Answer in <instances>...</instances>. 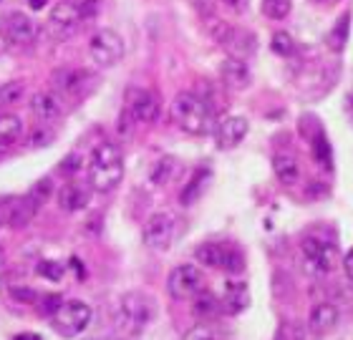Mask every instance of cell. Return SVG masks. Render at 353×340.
Returning <instances> with one entry per match:
<instances>
[{"instance_id":"cell-1","label":"cell","mask_w":353,"mask_h":340,"mask_svg":"<svg viewBox=\"0 0 353 340\" xmlns=\"http://www.w3.org/2000/svg\"><path fill=\"white\" fill-rule=\"evenodd\" d=\"M124 177V154L117 144L103 141L94 149L91 162H88V184L94 187L96 192H111L114 187H119Z\"/></svg>"},{"instance_id":"cell-2","label":"cell","mask_w":353,"mask_h":340,"mask_svg":"<svg viewBox=\"0 0 353 340\" xmlns=\"http://www.w3.org/2000/svg\"><path fill=\"white\" fill-rule=\"evenodd\" d=\"M172 118L176 121V126L182 131L192 134V136H202L212 129V111L202 96L197 94H176L172 101Z\"/></svg>"},{"instance_id":"cell-3","label":"cell","mask_w":353,"mask_h":340,"mask_svg":"<svg viewBox=\"0 0 353 340\" xmlns=\"http://www.w3.org/2000/svg\"><path fill=\"white\" fill-rule=\"evenodd\" d=\"M152 318H154V305L149 297L137 295V293L121 297L117 310V323L126 335H139L152 323Z\"/></svg>"},{"instance_id":"cell-4","label":"cell","mask_w":353,"mask_h":340,"mask_svg":"<svg viewBox=\"0 0 353 340\" xmlns=\"http://www.w3.org/2000/svg\"><path fill=\"white\" fill-rule=\"evenodd\" d=\"M91 315H94L91 308L86 303H81V300H63L59 305V310L51 315V326L63 338H76L88 328Z\"/></svg>"},{"instance_id":"cell-5","label":"cell","mask_w":353,"mask_h":340,"mask_svg":"<svg viewBox=\"0 0 353 340\" xmlns=\"http://www.w3.org/2000/svg\"><path fill=\"white\" fill-rule=\"evenodd\" d=\"M124 38L119 36L117 30L101 28L96 30L91 41H88V59L96 68H111L117 66L119 61L124 59Z\"/></svg>"},{"instance_id":"cell-6","label":"cell","mask_w":353,"mask_h":340,"mask_svg":"<svg viewBox=\"0 0 353 340\" xmlns=\"http://www.w3.org/2000/svg\"><path fill=\"white\" fill-rule=\"evenodd\" d=\"M303 250V267L310 277H323L325 273H331L339 252L331 242H325L321 237H305L301 244Z\"/></svg>"},{"instance_id":"cell-7","label":"cell","mask_w":353,"mask_h":340,"mask_svg":"<svg viewBox=\"0 0 353 340\" xmlns=\"http://www.w3.org/2000/svg\"><path fill=\"white\" fill-rule=\"evenodd\" d=\"M174 227H176V220L172 212H154L147 220L144 229H141V240H144V244H147L149 250L162 252L172 244Z\"/></svg>"},{"instance_id":"cell-8","label":"cell","mask_w":353,"mask_h":340,"mask_svg":"<svg viewBox=\"0 0 353 340\" xmlns=\"http://www.w3.org/2000/svg\"><path fill=\"white\" fill-rule=\"evenodd\" d=\"M124 114L137 124H152L159 116V98L147 89H129L126 91Z\"/></svg>"},{"instance_id":"cell-9","label":"cell","mask_w":353,"mask_h":340,"mask_svg":"<svg viewBox=\"0 0 353 340\" xmlns=\"http://www.w3.org/2000/svg\"><path fill=\"white\" fill-rule=\"evenodd\" d=\"M202 273L197 265H176L167 277V290L174 300H190L197 293H202Z\"/></svg>"},{"instance_id":"cell-10","label":"cell","mask_w":353,"mask_h":340,"mask_svg":"<svg viewBox=\"0 0 353 340\" xmlns=\"http://www.w3.org/2000/svg\"><path fill=\"white\" fill-rule=\"evenodd\" d=\"M3 36L13 48H28L38 41V25L26 13H10L3 21Z\"/></svg>"},{"instance_id":"cell-11","label":"cell","mask_w":353,"mask_h":340,"mask_svg":"<svg viewBox=\"0 0 353 340\" xmlns=\"http://www.w3.org/2000/svg\"><path fill=\"white\" fill-rule=\"evenodd\" d=\"M79 25H81V13H79V6L71 0L56 3V8L48 15V23H46V28L53 38H68Z\"/></svg>"},{"instance_id":"cell-12","label":"cell","mask_w":353,"mask_h":340,"mask_svg":"<svg viewBox=\"0 0 353 340\" xmlns=\"http://www.w3.org/2000/svg\"><path fill=\"white\" fill-rule=\"evenodd\" d=\"M91 74L81 68H59L53 74V94L59 98H81L86 94Z\"/></svg>"},{"instance_id":"cell-13","label":"cell","mask_w":353,"mask_h":340,"mask_svg":"<svg viewBox=\"0 0 353 340\" xmlns=\"http://www.w3.org/2000/svg\"><path fill=\"white\" fill-rule=\"evenodd\" d=\"M248 129H250V124L245 116H225L217 126V131H214V144L230 151L237 144H243V139L248 136Z\"/></svg>"},{"instance_id":"cell-14","label":"cell","mask_w":353,"mask_h":340,"mask_svg":"<svg viewBox=\"0 0 353 340\" xmlns=\"http://www.w3.org/2000/svg\"><path fill=\"white\" fill-rule=\"evenodd\" d=\"M339 323V308L333 303H318L310 308V315H308V330L313 335H325L331 333L333 328Z\"/></svg>"},{"instance_id":"cell-15","label":"cell","mask_w":353,"mask_h":340,"mask_svg":"<svg viewBox=\"0 0 353 340\" xmlns=\"http://www.w3.org/2000/svg\"><path fill=\"white\" fill-rule=\"evenodd\" d=\"M220 78L222 83H228L232 91H243L250 86L252 81V74H250V68H248V63L240 59H225L222 61V66H220Z\"/></svg>"},{"instance_id":"cell-16","label":"cell","mask_w":353,"mask_h":340,"mask_svg":"<svg viewBox=\"0 0 353 340\" xmlns=\"http://www.w3.org/2000/svg\"><path fill=\"white\" fill-rule=\"evenodd\" d=\"M220 305L228 315H237V312H243L245 308L250 305V288H248L243 280H230L228 285H225V293H222Z\"/></svg>"},{"instance_id":"cell-17","label":"cell","mask_w":353,"mask_h":340,"mask_svg":"<svg viewBox=\"0 0 353 340\" xmlns=\"http://www.w3.org/2000/svg\"><path fill=\"white\" fill-rule=\"evenodd\" d=\"M61 98L53 94V91H41L30 98V114L41 121V124H51L61 116Z\"/></svg>"},{"instance_id":"cell-18","label":"cell","mask_w":353,"mask_h":340,"mask_svg":"<svg viewBox=\"0 0 353 340\" xmlns=\"http://www.w3.org/2000/svg\"><path fill=\"white\" fill-rule=\"evenodd\" d=\"M230 250H232V247H228V244H222V242H202L197 250H194V257H197L199 265L220 267V270H225Z\"/></svg>"},{"instance_id":"cell-19","label":"cell","mask_w":353,"mask_h":340,"mask_svg":"<svg viewBox=\"0 0 353 340\" xmlns=\"http://www.w3.org/2000/svg\"><path fill=\"white\" fill-rule=\"evenodd\" d=\"M36 212H38V202L33 197H21V200H15L13 207L8 209V224L15 229L28 227L36 220Z\"/></svg>"},{"instance_id":"cell-20","label":"cell","mask_w":353,"mask_h":340,"mask_svg":"<svg viewBox=\"0 0 353 340\" xmlns=\"http://www.w3.org/2000/svg\"><path fill=\"white\" fill-rule=\"evenodd\" d=\"M225 48L232 53V59L245 61L255 48H258V41H255V36H252L250 30L235 28L232 30V36H230V41L225 43Z\"/></svg>"},{"instance_id":"cell-21","label":"cell","mask_w":353,"mask_h":340,"mask_svg":"<svg viewBox=\"0 0 353 340\" xmlns=\"http://www.w3.org/2000/svg\"><path fill=\"white\" fill-rule=\"evenodd\" d=\"M59 204L63 212H71V215H74V212H81L88 204V194L83 192L79 184H66L59 192Z\"/></svg>"},{"instance_id":"cell-22","label":"cell","mask_w":353,"mask_h":340,"mask_svg":"<svg viewBox=\"0 0 353 340\" xmlns=\"http://www.w3.org/2000/svg\"><path fill=\"white\" fill-rule=\"evenodd\" d=\"M176 171H179V162H176L174 156H162V159H157V164L152 167L149 182L154 187H164L176 177Z\"/></svg>"},{"instance_id":"cell-23","label":"cell","mask_w":353,"mask_h":340,"mask_svg":"<svg viewBox=\"0 0 353 340\" xmlns=\"http://www.w3.org/2000/svg\"><path fill=\"white\" fill-rule=\"evenodd\" d=\"M272 171H275V177H278L283 184H293V182H298V177H301V167H298V162H295L290 154L275 156V159H272Z\"/></svg>"},{"instance_id":"cell-24","label":"cell","mask_w":353,"mask_h":340,"mask_svg":"<svg viewBox=\"0 0 353 340\" xmlns=\"http://www.w3.org/2000/svg\"><path fill=\"white\" fill-rule=\"evenodd\" d=\"M23 136V118L18 114H0V144H13Z\"/></svg>"},{"instance_id":"cell-25","label":"cell","mask_w":353,"mask_h":340,"mask_svg":"<svg viewBox=\"0 0 353 340\" xmlns=\"http://www.w3.org/2000/svg\"><path fill=\"white\" fill-rule=\"evenodd\" d=\"M220 310V300L212 295V293H207V290H202V293H197L194 295V303H192V312L197 315L199 320H207L212 318L214 312Z\"/></svg>"},{"instance_id":"cell-26","label":"cell","mask_w":353,"mask_h":340,"mask_svg":"<svg viewBox=\"0 0 353 340\" xmlns=\"http://www.w3.org/2000/svg\"><path fill=\"white\" fill-rule=\"evenodd\" d=\"M348 30H351V13H343L339 18V23L333 25L331 36H328V45L333 51H343L348 43Z\"/></svg>"},{"instance_id":"cell-27","label":"cell","mask_w":353,"mask_h":340,"mask_svg":"<svg viewBox=\"0 0 353 340\" xmlns=\"http://www.w3.org/2000/svg\"><path fill=\"white\" fill-rule=\"evenodd\" d=\"M23 91H26V86H23L21 81L3 83V86H0V109H6V106H13L15 101H21Z\"/></svg>"},{"instance_id":"cell-28","label":"cell","mask_w":353,"mask_h":340,"mask_svg":"<svg viewBox=\"0 0 353 340\" xmlns=\"http://www.w3.org/2000/svg\"><path fill=\"white\" fill-rule=\"evenodd\" d=\"M270 48H272V53H278V56L288 59V56L295 51V41H293V36H290V33H285V30H278V33H272Z\"/></svg>"},{"instance_id":"cell-29","label":"cell","mask_w":353,"mask_h":340,"mask_svg":"<svg viewBox=\"0 0 353 340\" xmlns=\"http://www.w3.org/2000/svg\"><path fill=\"white\" fill-rule=\"evenodd\" d=\"M38 275L43 277V280H51V282H59L63 280V275H66V267L59 265L56 259H43V262H38Z\"/></svg>"},{"instance_id":"cell-30","label":"cell","mask_w":353,"mask_h":340,"mask_svg":"<svg viewBox=\"0 0 353 340\" xmlns=\"http://www.w3.org/2000/svg\"><path fill=\"white\" fill-rule=\"evenodd\" d=\"M210 182V171H202V174H194V179H192L190 184H187V189L182 192V204H192V202L197 200L199 194H202V187Z\"/></svg>"},{"instance_id":"cell-31","label":"cell","mask_w":353,"mask_h":340,"mask_svg":"<svg viewBox=\"0 0 353 340\" xmlns=\"http://www.w3.org/2000/svg\"><path fill=\"white\" fill-rule=\"evenodd\" d=\"M263 13L270 21H283L290 13V0H263Z\"/></svg>"},{"instance_id":"cell-32","label":"cell","mask_w":353,"mask_h":340,"mask_svg":"<svg viewBox=\"0 0 353 340\" xmlns=\"http://www.w3.org/2000/svg\"><path fill=\"white\" fill-rule=\"evenodd\" d=\"M275 340H305V330L295 320H283L275 333Z\"/></svg>"},{"instance_id":"cell-33","label":"cell","mask_w":353,"mask_h":340,"mask_svg":"<svg viewBox=\"0 0 353 340\" xmlns=\"http://www.w3.org/2000/svg\"><path fill=\"white\" fill-rule=\"evenodd\" d=\"M10 297H13L15 303H23V305H33L38 303V293L33 288H23V285H18V288H10Z\"/></svg>"},{"instance_id":"cell-34","label":"cell","mask_w":353,"mask_h":340,"mask_svg":"<svg viewBox=\"0 0 353 340\" xmlns=\"http://www.w3.org/2000/svg\"><path fill=\"white\" fill-rule=\"evenodd\" d=\"M313 154H316V159H321L323 164L331 167V147H328V141L323 136H316V141H313Z\"/></svg>"},{"instance_id":"cell-35","label":"cell","mask_w":353,"mask_h":340,"mask_svg":"<svg viewBox=\"0 0 353 340\" xmlns=\"http://www.w3.org/2000/svg\"><path fill=\"white\" fill-rule=\"evenodd\" d=\"M76 6H79L81 21H91V18L99 13V8H101V0H79Z\"/></svg>"},{"instance_id":"cell-36","label":"cell","mask_w":353,"mask_h":340,"mask_svg":"<svg viewBox=\"0 0 353 340\" xmlns=\"http://www.w3.org/2000/svg\"><path fill=\"white\" fill-rule=\"evenodd\" d=\"M182 340H217V335L210 326H194Z\"/></svg>"},{"instance_id":"cell-37","label":"cell","mask_w":353,"mask_h":340,"mask_svg":"<svg viewBox=\"0 0 353 340\" xmlns=\"http://www.w3.org/2000/svg\"><path fill=\"white\" fill-rule=\"evenodd\" d=\"M79 169H81V156H79V154H68L66 159L61 162V171H63V174H68V177H74Z\"/></svg>"},{"instance_id":"cell-38","label":"cell","mask_w":353,"mask_h":340,"mask_svg":"<svg viewBox=\"0 0 353 340\" xmlns=\"http://www.w3.org/2000/svg\"><path fill=\"white\" fill-rule=\"evenodd\" d=\"M51 141H53L51 129H36V131H33V136H30V144H33V147H48Z\"/></svg>"},{"instance_id":"cell-39","label":"cell","mask_w":353,"mask_h":340,"mask_svg":"<svg viewBox=\"0 0 353 340\" xmlns=\"http://www.w3.org/2000/svg\"><path fill=\"white\" fill-rule=\"evenodd\" d=\"M245 267V262H243V255L237 250H230V257H228V265H225V270L228 273H240Z\"/></svg>"},{"instance_id":"cell-40","label":"cell","mask_w":353,"mask_h":340,"mask_svg":"<svg viewBox=\"0 0 353 340\" xmlns=\"http://www.w3.org/2000/svg\"><path fill=\"white\" fill-rule=\"evenodd\" d=\"M343 267H346V275L348 280H353V250L346 255V259H343Z\"/></svg>"},{"instance_id":"cell-41","label":"cell","mask_w":353,"mask_h":340,"mask_svg":"<svg viewBox=\"0 0 353 340\" xmlns=\"http://www.w3.org/2000/svg\"><path fill=\"white\" fill-rule=\"evenodd\" d=\"M222 3H225V6H230L232 10H243L248 0H222Z\"/></svg>"},{"instance_id":"cell-42","label":"cell","mask_w":353,"mask_h":340,"mask_svg":"<svg viewBox=\"0 0 353 340\" xmlns=\"http://www.w3.org/2000/svg\"><path fill=\"white\" fill-rule=\"evenodd\" d=\"M46 3H48V0H28V6L33 8V10H41V8H46Z\"/></svg>"},{"instance_id":"cell-43","label":"cell","mask_w":353,"mask_h":340,"mask_svg":"<svg viewBox=\"0 0 353 340\" xmlns=\"http://www.w3.org/2000/svg\"><path fill=\"white\" fill-rule=\"evenodd\" d=\"M3 273H6V255L0 252V277H3Z\"/></svg>"},{"instance_id":"cell-44","label":"cell","mask_w":353,"mask_h":340,"mask_svg":"<svg viewBox=\"0 0 353 340\" xmlns=\"http://www.w3.org/2000/svg\"><path fill=\"white\" fill-rule=\"evenodd\" d=\"M351 104H353V91H351Z\"/></svg>"}]
</instances>
